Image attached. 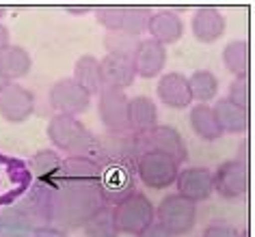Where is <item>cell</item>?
<instances>
[{
	"mask_svg": "<svg viewBox=\"0 0 255 237\" xmlns=\"http://www.w3.org/2000/svg\"><path fill=\"white\" fill-rule=\"evenodd\" d=\"M136 237H173V235H169L167 231L160 227V224L154 222V224H149V227L145 229V231H141V233H138Z\"/></svg>",
	"mask_w": 255,
	"mask_h": 237,
	"instance_id": "obj_37",
	"label": "cell"
},
{
	"mask_svg": "<svg viewBox=\"0 0 255 237\" xmlns=\"http://www.w3.org/2000/svg\"><path fill=\"white\" fill-rule=\"evenodd\" d=\"M147 33L151 35L149 39L158 41L160 46H171L177 43L184 35V22L182 17L171 9H158L151 11L149 22H147Z\"/></svg>",
	"mask_w": 255,
	"mask_h": 237,
	"instance_id": "obj_17",
	"label": "cell"
},
{
	"mask_svg": "<svg viewBox=\"0 0 255 237\" xmlns=\"http://www.w3.org/2000/svg\"><path fill=\"white\" fill-rule=\"evenodd\" d=\"M234 159L247 166V140H242V143H240V147H238V158H234Z\"/></svg>",
	"mask_w": 255,
	"mask_h": 237,
	"instance_id": "obj_40",
	"label": "cell"
},
{
	"mask_svg": "<svg viewBox=\"0 0 255 237\" xmlns=\"http://www.w3.org/2000/svg\"><path fill=\"white\" fill-rule=\"evenodd\" d=\"M151 9L149 7H126L124 9V22H121V33L141 37L147 30Z\"/></svg>",
	"mask_w": 255,
	"mask_h": 237,
	"instance_id": "obj_33",
	"label": "cell"
},
{
	"mask_svg": "<svg viewBox=\"0 0 255 237\" xmlns=\"http://www.w3.org/2000/svg\"><path fill=\"white\" fill-rule=\"evenodd\" d=\"M106 203L100 194L98 183L59 179L52 192V220H50V227L61 229L65 233L78 231Z\"/></svg>",
	"mask_w": 255,
	"mask_h": 237,
	"instance_id": "obj_1",
	"label": "cell"
},
{
	"mask_svg": "<svg viewBox=\"0 0 255 237\" xmlns=\"http://www.w3.org/2000/svg\"><path fill=\"white\" fill-rule=\"evenodd\" d=\"M100 74H102V84H104V88H117V91H126V88L132 86L136 80L132 59L113 56V54H106L104 59L100 61Z\"/></svg>",
	"mask_w": 255,
	"mask_h": 237,
	"instance_id": "obj_20",
	"label": "cell"
},
{
	"mask_svg": "<svg viewBox=\"0 0 255 237\" xmlns=\"http://www.w3.org/2000/svg\"><path fill=\"white\" fill-rule=\"evenodd\" d=\"M113 220L119 233L126 235H138L149 224H154V205L143 192H132L124 201L111 207Z\"/></svg>",
	"mask_w": 255,
	"mask_h": 237,
	"instance_id": "obj_5",
	"label": "cell"
},
{
	"mask_svg": "<svg viewBox=\"0 0 255 237\" xmlns=\"http://www.w3.org/2000/svg\"><path fill=\"white\" fill-rule=\"evenodd\" d=\"M30 237H67V233L54 227H43L39 231H35V233H30Z\"/></svg>",
	"mask_w": 255,
	"mask_h": 237,
	"instance_id": "obj_38",
	"label": "cell"
},
{
	"mask_svg": "<svg viewBox=\"0 0 255 237\" xmlns=\"http://www.w3.org/2000/svg\"><path fill=\"white\" fill-rule=\"evenodd\" d=\"M164 65H167V48L154 39H141L136 52L132 54L134 74L145 80H151L164 72Z\"/></svg>",
	"mask_w": 255,
	"mask_h": 237,
	"instance_id": "obj_16",
	"label": "cell"
},
{
	"mask_svg": "<svg viewBox=\"0 0 255 237\" xmlns=\"http://www.w3.org/2000/svg\"><path fill=\"white\" fill-rule=\"evenodd\" d=\"M76 84L91 95H100L104 84H102V74H100V59L93 54H82L74 65V78Z\"/></svg>",
	"mask_w": 255,
	"mask_h": 237,
	"instance_id": "obj_25",
	"label": "cell"
},
{
	"mask_svg": "<svg viewBox=\"0 0 255 237\" xmlns=\"http://www.w3.org/2000/svg\"><path fill=\"white\" fill-rule=\"evenodd\" d=\"M98 188L108 207L117 205L132 192H136L134 166H104V168H100Z\"/></svg>",
	"mask_w": 255,
	"mask_h": 237,
	"instance_id": "obj_9",
	"label": "cell"
},
{
	"mask_svg": "<svg viewBox=\"0 0 255 237\" xmlns=\"http://www.w3.org/2000/svg\"><path fill=\"white\" fill-rule=\"evenodd\" d=\"M201 237H245L242 231H238L234 224H227V222H212L210 227L203 229V235Z\"/></svg>",
	"mask_w": 255,
	"mask_h": 237,
	"instance_id": "obj_36",
	"label": "cell"
},
{
	"mask_svg": "<svg viewBox=\"0 0 255 237\" xmlns=\"http://www.w3.org/2000/svg\"><path fill=\"white\" fill-rule=\"evenodd\" d=\"M65 9H67V13H72V15H85V13H91L93 7H72V4H69Z\"/></svg>",
	"mask_w": 255,
	"mask_h": 237,
	"instance_id": "obj_41",
	"label": "cell"
},
{
	"mask_svg": "<svg viewBox=\"0 0 255 237\" xmlns=\"http://www.w3.org/2000/svg\"><path fill=\"white\" fill-rule=\"evenodd\" d=\"M225 15L216 7H199L190 20V30H193L195 39L201 43H214L216 39H221L225 35Z\"/></svg>",
	"mask_w": 255,
	"mask_h": 237,
	"instance_id": "obj_19",
	"label": "cell"
},
{
	"mask_svg": "<svg viewBox=\"0 0 255 237\" xmlns=\"http://www.w3.org/2000/svg\"><path fill=\"white\" fill-rule=\"evenodd\" d=\"M128 123H130V132H145L158 125V108L154 99L145 95L128 99Z\"/></svg>",
	"mask_w": 255,
	"mask_h": 237,
	"instance_id": "obj_23",
	"label": "cell"
},
{
	"mask_svg": "<svg viewBox=\"0 0 255 237\" xmlns=\"http://www.w3.org/2000/svg\"><path fill=\"white\" fill-rule=\"evenodd\" d=\"M124 9L126 7H119V4H106V7H93L91 11L95 13V20H98L100 26H104L108 33H113V30H121Z\"/></svg>",
	"mask_w": 255,
	"mask_h": 237,
	"instance_id": "obj_34",
	"label": "cell"
},
{
	"mask_svg": "<svg viewBox=\"0 0 255 237\" xmlns=\"http://www.w3.org/2000/svg\"><path fill=\"white\" fill-rule=\"evenodd\" d=\"M223 65L234 78H247L249 72V43L247 41H232L223 50Z\"/></svg>",
	"mask_w": 255,
	"mask_h": 237,
	"instance_id": "obj_29",
	"label": "cell"
},
{
	"mask_svg": "<svg viewBox=\"0 0 255 237\" xmlns=\"http://www.w3.org/2000/svg\"><path fill=\"white\" fill-rule=\"evenodd\" d=\"M188 119H190V127H193V132H195L197 138L208 140V143H214V140H219L223 136L221 127H219V123H216L212 106H208V104L193 106Z\"/></svg>",
	"mask_w": 255,
	"mask_h": 237,
	"instance_id": "obj_27",
	"label": "cell"
},
{
	"mask_svg": "<svg viewBox=\"0 0 255 237\" xmlns=\"http://www.w3.org/2000/svg\"><path fill=\"white\" fill-rule=\"evenodd\" d=\"M91 158L100 168L104 166H134L138 158L134 132H106L95 136Z\"/></svg>",
	"mask_w": 255,
	"mask_h": 237,
	"instance_id": "obj_3",
	"label": "cell"
},
{
	"mask_svg": "<svg viewBox=\"0 0 255 237\" xmlns=\"http://www.w3.org/2000/svg\"><path fill=\"white\" fill-rule=\"evenodd\" d=\"M98 112L106 132H130L126 91L102 88V93L98 95Z\"/></svg>",
	"mask_w": 255,
	"mask_h": 237,
	"instance_id": "obj_13",
	"label": "cell"
},
{
	"mask_svg": "<svg viewBox=\"0 0 255 237\" xmlns=\"http://www.w3.org/2000/svg\"><path fill=\"white\" fill-rule=\"evenodd\" d=\"M247 188H249L247 166L236 162V159H227L216 168V172H212V192H216L221 198H227V201L242 198L247 194Z\"/></svg>",
	"mask_w": 255,
	"mask_h": 237,
	"instance_id": "obj_12",
	"label": "cell"
},
{
	"mask_svg": "<svg viewBox=\"0 0 255 237\" xmlns=\"http://www.w3.org/2000/svg\"><path fill=\"white\" fill-rule=\"evenodd\" d=\"M4 15H7V7H0V20H2Z\"/></svg>",
	"mask_w": 255,
	"mask_h": 237,
	"instance_id": "obj_43",
	"label": "cell"
},
{
	"mask_svg": "<svg viewBox=\"0 0 255 237\" xmlns=\"http://www.w3.org/2000/svg\"><path fill=\"white\" fill-rule=\"evenodd\" d=\"M156 93H158V99H160L164 106L173 108V110H182V108L193 104L190 88H188V78L182 76L180 72H169V74L160 76Z\"/></svg>",
	"mask_w": 255,
	"mask_h": 237,
	"instance_id": "obj_18",
	"label": "cell"
},
{
	"mask_svg": "<svg viewBox=\"0 0 255 237\" xmlns=\"http://www.w3.org/2000/svg\"><path fill=\"white\" fill-rule=\"evenodd\" d=\"M65 181H89L98 183L100 166L91 156H67L61 164V177Z\"/></svg>",
	"mask_w": 255,
	"mask_h": 237,
	"instance_id": "obj_24",
	"label": "cell"
},
{
	"mask_svg": "<svg viewBox=\"0 0 255 237\" xmlns=\"http://www.w3.org/2000/svg\"><path fill=\"white\" fill-rule=\"evenodd\" d=\"M61 164H63L61 156L56 151H52V149L37 151L35 156L26 162L28 172H33V175L37 177V181H43V183H56L59 181Z\"/></svg>",
	"mask_w": 255,
	"mask_h": 237,
	"instance_id": "obj_26",
	"label": "cell"
},
{
	"mask_svg": "<svg viewBox=\"0 0 255 237\" xmlns=\"http://www.w3.org/2000/svg\"><path fill=\"white\" fill-rule=\"evenodd\" d=\"M134 140H136L138 156L141 153H160V156L171 158L180 166L188 159L186 140L171 125H154L151 130L134 132Z\"/></svg>",
	"mask_w": 255,
	"mask_h": 237,
	"instance_id": "obj_4",
	"label": "cell"
},
{
	"mask_svg": "<svg viewBox=\"0 0 255 237\" xmlns=\"http://www.w3.org/2000/svg\"><path fill=\"white\" fill-rule=\"evenodd\" d=\"M177 194L184 196L190 203H203L212 196V170L206 166H190V168H180L175 177Z\"/></svg>",
	"mask_w": 255,
	"mask_h": 237,
	"instance_id": "obj_14",
	"label": "cell"
},
{
	"mask_svg": "<svg viewBox=\"0 0 255 237\" xmlns=\"http://www.w3.org/2000/svg\"><path fill=\"white\" fill-rule=\"evenodd\" d=\"M35 112V95L17 82H7L0 88V117L7 123H24Z\"/></svg>",
	"mask_w": 255,
	"mask_h": 237,
	"instance_id": "obj_11",
	"label": "cell"
},
{
	"mask_svg": "<svg viewBox=\"0 0 255 237\" xmlns=\"http://www.w3.org/2000/svg\"><path fill=\"white\" fill-rule=\"evenodd\" d=\"M154 222L160 224L173 237L188 235L197 224V205L186 201L177 192L167 194L158 205V209H154Z\"/></svg>",
	"mask_w": 255,
	"mask_h": 237,
	"instance_id": "obj_6",
	"label": "cell"
},
{
	"mask_svg": "<svg viewBox=\"0 0 255 237\" xmlns=\"http://www.w3.org/2000/svg\"><path fill=\"white\" fill-rule=\"evenodd\" d=\"M50 106L56 110V114H69V117H78L87 112L91 106V95L85 88H80L72 78H63L50 86L48 93Z\"/></svg>",
	"mask_w": 255,
	"mask_h": 237,
	"instance_id": "obj_10",
	"label": "cell"
},
{
	"mask_svg": "<svg viewBox=\"0 0 255 237\" xmlns=\"http://www.w3.org/2000/svg\"><path fill=\"white\" fill-rule=\"evenodd\" d=\"M30 67H33V59L22 46H9L0 52V72L7 82L26 78Z\"/></svg>",
	"mask_w": 255,
	"mask_h": 237,
	"instance_id": "obj_22",
	"label": "cell"
},
{
	"mask_svg": "<svg viewBox=\"0 0 255 237\" xmlns=\"http://www.w3.org/2000/svg\"><path fill=\"white\" fill-rule=\"evenodd\" d=\"M0 172V205H11L30 188V172L26 162L13 158H4Z\"/></svg>",
	"mask_w": 255,
	"mask_h": 237,
	"instance_id": "obj_15",
	"label": "cell"
},
{
	"mask_svg": "<svg viewBox=\"0 0 255 237\" xmlns=\"http://www.w3.org/2000/svg\"><path fill=\"white\" fill-rule=\"evenodd\" d=\"M177 172H180V164L160 153H141L134 162V175L151 190L173 185Z\"/></svg>",
	"mask_w": 255,
	"mask_h": 237,
	"instance_id": "obj_8",
	"label": "cell"
},
{
	"mask_svg": "<svg viewBox=\"0 0 255 237\" xmlns=\"http://www.w3.org/2000/svg\"><path fill=\"white\" fill-rule=\"evenodd\" d=\"M0 237H9V235H2V233H0Z\"/></svg>",
	"mask_w": 255,
	"mask_h": 237,
	"instance_id": "obj_44",
	"label": "cell"
},
{
	"mask_svg": "<svg viewBox=\"0 0 255 237\" xmlns=\"http://www.w3.org/2000/svg\"><path fill=\"white\" fill-rule=\"evenodd\" d=\"M4 84H7V80H4V76H2V72H0V88H2Z\"/></svg>",
	"mask_w": 255,
	"mask_h": 237,
	"instance_id": "obj_42",
	"label": "cell"
},
{
	"mask_svg": "<svg viewBox=\"0 0 255 237\" xmlns=\"http://www.w3.org/2000/svg\"><path fill=\"white\" fill-rule=\"evenodd\" d=\"M56 183H43V181H35L30 183V188L17 198L15 205L17 211L26 218L30 231H39L43 227H50L52 220V192H54Z\"/></svg>",
	"mask_w": 255,
	"mask_h": 237,
	"instance_id": "obj_7",
	"label": "cell"
},
{
	"mask_svg": "<svg viewBox=\"0 0 255 237\" xmlns=\"http://www.w3.org/2000/svg\"><path fill=\"white\" fill-rule=\"evenodd\" d=\"M82 233H85V237H119L121 235L117 227H115L113 211L108 205H104L98 214L89 218L85 227H82Z\"/></svg>",
	"mask_w": 255,
	"mask_h": 237,
	"instance_id": "obj_30",
	"label": "cell"
},
{
	"mask_svg": "<svg viewBox=\"0 0 255 237\" xmlns=\"http://www.w3.org/2000/svg\"><path fill=\"white\" fill-rule=\"evenodd\" d=\"M138 43H141V39H138V37L126 35V33H121V30H113V33H106V35H104L106 54H113V56H124V59H132V54L136 52Z\"/></svg>",
	"mask_w": 255,
	"mask_h": 237,
	"instance_id": "obj_32",
	"label": "cell"
},
{
	"mask_svg": "<svg viewBox=\"0 0 255 237\" xmlns=\"http://www.w3.org/2000/svg\"><path fill=\"white\" fill-rule=\"evenodd\" d=\"M216 123H219L223 134H245L249 127V112L245 108L236 106L234 101H229L227 97L216 99V104L212 106Z\"/></svg>",
	"mask_w": 255,
	"mask_h": 237,
	"instance_id": "obj_21",
	"label": "cell"
},
{
	"mask_svg": "<svg viewBox=\"0 0 255 237\" xmlns=\"http://www.w3.org/2000/svg\"><path fill=\"white\" fill-rule=\"evenodd\" d=\"M48 138L59 151H65L69 156H91L95 134L85 127L78 117L69 114H54L48 121Z\"/></svg>",
	"mask_w": 255,
	"mask_h": 237,
	"instance_id": "obj_2",
	"label": "cell"
},
{
	"mask_svg": "<svg viewBox=\"0 0 255 237\" xmlns=\"http://www.w3.org/2000/svg\"><path fill=\"white\" fill-rule=\"evenodd\" d=\"M188 88H190V97L197 104H208L210 99H216L219 93V78L208 72V69H199L188 78Z\"/></svg>",
	"mask_w": 255,
	"mask_h": 237,
	"instance_id": "obj_28",
	"label": "cell"
},
{
	"mask_svg": "<svg viewBox=\"0 0 255 237\" xmlns=\"http://www.w3.org/2000/svg\"><path fill=\"white\" fill-rule=\"evenodd\" d=\"M11 46V33H9V28L4 26V24H0V52H2L4 48H9Z\"/></svg>",
	"mask_w": 255,
	"mask_h": 237,
	"instance_id": "obj_39",
	"label": "cell"
},
{
	"mask_svg": "<svg viewBox=\"0 0 255 237\" xmlns=\"http://www.w3.org/2000/svg\"><path fill=\"white\" fill-rule=\"evenodd\" d=\"M227 99L247 110L249 108V80L247 78H234V82L229 84Z\"/></svg>",
	"mask_w": 255,
	"mask_h": 237,
	"instance_id": "obj_35",
	"label": "cell"
},
{
	"mask_svg": "<svg viewBox=\"0 0 255 237\" xmlns=\"http://www.w3.org/2000/svg\"><path fill=\"white\" fill-rule=\"evenodd\" d=\"M0 233L9 237H30V227L15 205H7L0 209Z\"/></svg>",
	"mask_w": 255,
	"mask_h": 237,
	"instance_id": "obj_31",
	"label": "cell"
}]
</instances>
